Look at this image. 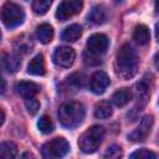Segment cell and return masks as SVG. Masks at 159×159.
<instances>
[{
    "instance_id": "13",
    "label": "cell",
    "mask_w": 159,
    "mask_h": 159,
    "mask_svg": "<svg viewBox=\"0 0 159 159\" xmlns=\"http://www.w3.org/2000/svg\"><path fill=\"white\" fill-rule=\"evenodd\" d=\"M45 70H46L45 60L41 53L36 55L27 65V72L34 76H42L45 73Z\"/></svg>"
},
{
    "instance_id": "2",
    "label": "cell",
    "mask_w": 159,
    "mask_h": 159,
    "mask_svg": "<svg viewBox=\"0 0 159 159\" xmlns=\"http://www.w3.org/2000/svg\"><path fill=\"white\" fill-rule=\"evenodd\" d=\"M84 107L81 102L77 101H67L58 109V118L63 127L75 128L82 123L84 119Z\"/></svg>"
},
{
    "instance_id": "25",
    "label": "cell",
    "mask_w": 159,
    "mask_h": 159,
    "mask_svg": "<svg viewBox=\"0 0 159 159\" xmlns=\"http://www.w3.org/2000/svg\"><path fill=\"white\" fill-rule=\"evenodd\" d=\"M51 4V0H35L32 2V10L37 15H43L48 11Z\"/></svg>"
},
{
    "instance_id": "14",
    "label": "cell",
    "mask_w": 159,
    "mask_h": 159,
    "mask_svg": "<svg viewBox=\"0 0 159 159\" xmlns=\"http://www.w3.org/2000/svg\"><path fill=\"white\" fill-rule=\"evenodd\" d=\"M2 66L7 72L14 73L20 68L21 58L17 53H5L2 57Z\"/></svg>"
},
{
    "instance_id": "24",
    "label": "cell",
    "mask_w": 159,
    "mask_h": 159,
    "mask_svg": "<svg viewBox=\"0 0 159 159\" xmlns=\"http://www.w3.org/2000/svg\"><path fill=\"white\" fill-rule=\"evenodd\" d=\"M129 159H158V154L149 150V149L142 148V149H138V150L133 152L130 154Z\"/></svg>"
},
{
    "instance_id": "3",
    "label": "cell",
    "mask_w": 159,
    "mask_h": 159,
    "mask_svg": "<svg viewBox=\"0 0 159 159\" xmlns=\"http://www.w3.org/2000/svg\"><path fill=\"white\" fill-rule=\"evenodd\" d=\"M104 134H106V130L103 127H101V125L89 127L78 138L80 149L86 154L94 153L99 148V145L104 138Z\"/></svg>"
},
{
    "instance_id": "7",
    "label": "cell",
    "mask_w": 159,
    "mask_h": 159,
    "mask_svg": "<svg viewBox=\"0 0 159 159\" xmlns=\"http://www.w3.org/2000/svg\"><path fill=\"white\" fill-rule=\"evenodd\" d=\"M108 45H109V40L104 34H93L92 36L88 37L86 47L91 55L98 56L107 51Z\"/></svg>"
},
{
    "instance_id": "22",
    "label": "cell",
    "mask_w": 159,
    "mask_h": 159,
    "mask_svg": "<svg viewBox=\"0 0 159 159\" xmlns=\"http://www.w3.org/2000/svg\"><path fill=\"white\" fill-rule=\"evenodd\" d=\"M17 147L12 142H2L0 144V159H15Z\"/></svg>"
},
{
    "instance_id": "15",
    "label": "cell",
    "mask_w": 159,
    "mask_h": 159,
    "mask_svg": "<svg viewBox=\"0 0 159 159\" xmlns=\"http://www.w3.org/2000/svg\"><path fill=\"white\" fill-rule=\"evenodd\" d=\"M36 36L41 43H50L53 39V29L50 24H40L36 27Z\"/></svg>"
},
{
    "instance_id": "16",
    "label": "cell",
    "mask_w": 159,
    "mask_h": 159,
    "mask_svg": "<svg viewBox=\"0 0 159 159\" xmlns=\"http://www.w3.org/2000/svg\"><path fill=\"white\" fill-rule=\"evenodd\" d=\"M82 35V27L77 24H72L70 26H67L62 34H61V39L63 41H68V42H75L77 41Z\"/></svg>"
},
{
    "instance_id": "19",
    "label": "cell",
    "mask_w": 159,
    "mask_h": 159,
    "mask_svg": "<svg viewBox=\"0 0 159 159\" xmlns=\"http://www.w3.org/2000/svg\"><path fill=\"white\" fill-rule=\"evenodd\" d=\"M106 21V12L101 6H94L87 15V22L89 25H101Z\"/></svg>"
},
{
    "instance_id": "20",
    "label": "cell",
    "mask_w": 159,
    "mask_h": 159,
    "mask_svg": "<svg viewBox=\"0 0 159 159\" xmlns=\"http://www.w3.org/2000/svg\"><path fill=\"white\" fill-rule=\"evenodd\" d=\"M149 94H148V87L147 84L142 81L137 83V111H140L148 102Z\"/></svg>"
},
{
    "instance_id": "1",
    "label": "cell",
    "mask_w": 159,
    "mask_h": 159,
    "mask_svg": "<svg viewBox=\"0 0 159 159\" xmlns=\"http://www.w3.org/2000/svg\"><path fill=\"white\" fill-rule=\"evenodd\" d=\"M138 71V56L129 43H124L116 56V73L123 78L129 80L135 76Z\"/></svg>"
},
{
    "instance_id": "6",
    "label": "cell",
    "mask_w": 159,
    "mask_h": 159,
    "mask_svg": "<svg viewBox=\"0 0 159 159\" xmlns=\"http://www.w3.org/2000/svg\"><path fill=\"white\" fill-rule=\"evenodd\" d=\"M83 6V2L80 0H67L61 1L56 10V19L60 21H66L73 15L78 14Z\"/></svg>"
},
{
    "instance_id": "28",
    "label": "cell",
    "mask_w": 159,
    "mask_h": 159,
    "mask_svg": "<svg viewBox=\"0 0 159 159\" xmlns=\"http://www.w3.org/2000/svg\"><path fill=\"white\" fill-rule=\"evenodd\" d=\"M25 106H26V109L30 114H36L40 109V103L39 101L34 97V98H29V99H25Z\"/></svg>"
},
{
    "instance_id": "29",
    "label": "cell",
    "mask_w": 159,
    "mask_h": 159,
    "mask_svg": "<svg viewBox=\"0 0 159 159\" xmlns=\"http://www.w3.org/2000/svg\"><path fill=\"white\" fill-rule=\"evenodd\" d=\"M20 159H35V155L32 153H30V152H25V153H22Z\"/></svg>"
},
{
    "instance_id": "4",
    "label": "cell",
    "mask_w": 159,
    "mask_h": 159,
    "mask_svg": "<svg viewBox=\"0 0 159 159\" xmlns=\"http://www.w3.org/2000/svg\"><path fill=\"white\" fill-rule=\"evenodd\" d=\"M68 152H70L68 142L62 137H57L42 145L41 155L43 159H62Z\"/></svg>"
},
{
    "instance_id": "17",
    "label": "cell",
    "mask_w": 159,
    "mask_h": 159,
    "mask_svg": "<svg viewBox=\"0 0 159 159\" xmlns=\"http://www.w3.org/2000/svg\"><path fill=\"white\" fill-rule=\"evenodd\" d=\"M150 39V34L149 30L145 25H137L134 31H133V40L138 43V45H147L149 42Z\"/></svg>"
},
{
    "instance_id": "12",
    "label": "cell",
    "mask_w": 159,
    "mask_h": 159,
    "mask_svg": "<svg viewBox=\"0 0 159 159\" xmlns=\"http://www.w3.org/2000/svg\"><path fill=\"white\" fill-rule=\"evenodd\" d=\"M34 47V42H32V37L30 35H20L15 39L14 41V48L17 51V53H27L32 50Z\"/></svg>"
},
{
    "instance_id": "21",
    "label": "cell",
    "mask_w": 159,
    "mask_h": 159,
    "mask_svg": "<svg viewBox=\"0 0 159 159\" xmlns=\"http://www.w3.org/2000/svg\"><path fill=\"white\" fill-rule=\"evenodd\" d=\"M113 113V109H112V106L109 102L107 101H101L96 104L94 107V117L98 118V119H106V118H109Z\"/></svg>"
},
{
    "instance_id": "27",
    "label": "cell",
    "mask_w": 159,
    "mask_h": 159,
    "mask_svg": "<svg viewBox=\"0 0 159 159\" xmlns=\"http://www.w3.org/2000/svg\"><path fill=\"white\" fill-rule=\"evenodd\" d=\"M65 84H66V88H67V89H73V91L78 89V88L82 86L81 75H78V73H73V75H71L70 77L66 78Z\"/></svg>"
},
{
    "instance_id": "9",
    "label": "cell",
    "mask_w": 159,
    "mask_h": 159,
    "mask_svg": "<svg viewBox=\"0 0 159 159\" xmlns=\"http://www.w3.org/2000/svg\"><path fill=\"white\" fill-rule=\"evenodd\" d=\"M76 58V52L73 48L67 47V46H61L57 47L53 52V62L60 66V67H70L75 62Z\"/></svg>"
},
{
    "instance_id": "5",
    "label": "cell",
    "mask_w": 159,
    "mask_h": 159,
    "mask_svg": "<svg viewBox=\"0 0 159 159\" xmlns=\"http://www.w3.org/2000/svg\"><path fill=\"white\" fill-rule=\"evenodd\" d=\"M1 20L7 29L20 26L25 20L24 9L15 2H5L1 9Z\"/></svg>"
},
{
    "instance_id": "26",
    "label": "cell",
    "mask_w": 159,
    "mask_h": 159,
    "mask_svg": "<svg viewBox=\"0 0 159 159\" xmlns=\"http://www.w3.org/2000/svg\"><path fill=\"white\" fill-rule=\"evenodd\" d=\"M122 157H123V150L117 144H112L111 147H108L103 154V159H122Z\"/></svg>"
},
{
    "instance_id": "11",
    "label": "cell",
    "mask_w": 159,
    "mask_h": 159,
    "mask_svg": "<svg viewBox=\"0 0 159 159\" xmlns=\"http://www.w3.org/2000/svg\"><path fill=\"white\" fill-rule=\"evenodd\" d=\"M15 89H16L17 94H20L22 98L29 99V98H34L40 92V86L37 83H35V82L21 81L19 83H16Z\"/></svg>"
},
{
    "instance_id": "32",
    "label": "cell",
    "mask_w": 159,
    "mask_h": 159,
    "mask_svg": "<svg viewBox=\"0 0 159 159\" xmlns=\"http://www.w3.org/2000/svg\"><path fill=\"white\" fill-rule=\"evenodd\" d=\"M1 112V119H0V125L4 124V120H5V113H4V109H0Z\"/></svg>"
},
{
    "instance_id": "18",
    "label": "cell",
    "mask_w": 159,
    "mask_h": 159,
    "mask_svg": "<svg viewBox=\"0 0 159 159\" xmlns=\"http://www.w3.org/2000/svg\"><path fill=\"white\" fill-rule=\"evenodd\" d=\"M132 99V92L128 88H120L117 92H114L112 101L117 107H124L125 104L129 103V101Z\"/></svg>"
},
{
    "instance_id": "34",
    "label": "cell",
    "mask_w": 159,
    "mask_h": 159,
    "mask_svg": "<svg viewBox=\"0 0 159 159\" xmlns=\"http://www.w3.org/2000/svg\"><path fill=\"white\" fill-rule=\"evenodd\" d=\"M155 11H157V14H159V0L155 1Z\"/></svg>"
},
{
    "instance_id": "30",
    "label": "cell",
    "mask_w": 159,
    "mask_h": 159,
    "mask_svg": "<svg viewBox=\"0 0 159 159\" xmlns=\"http://www.w3.org/2000/svg\"><path fill=\"white\" fill-rule=\"evenodd\" d=\"M154 65H155V68L159 71V52L154 55Z\"/></svg>"
},
{
    "instance_id": "23",
    "label": "cell",
    "mask_w": 159,
    "mask_h": 159,
    "mask_svg": "<svg viewBox=\"0 0 159 159\" xmlns=\"http://www.w3.org/2000/svg\"><path fill=\"white\" fill-rule=\"evenodd\" d=\"M37 128H39V130L41 133L50 134L53 130V123H52V120H51V118L48 116L43 114V116L40 117V119L37 122Z\"/></svg>"
},
{
    "instance_id": "8",
    "label": "cell",
    "mask_w": 159,
    "mask_h": 159,
    "mask_svg": "<svg viewBox=\"0 0 159 159\" xmlns=\"http://www.w3.org/2000/svg\"><path fill=\"white\" fill-rule=\"evenodd\" d=\"M153 116H145L142 118L139 125L132 132L128 134V139L132 140V142H135V143H139V142H144L147 139V137L149 135L150 130H152V127H153Z\"/></svg>"
},
{
    "instance_id": "10",
    "label": "cell",
    "mask_w": 159,
    "mask_h": 159,
    "mask_svg": "<svg viewBox=\"0 0 159 159\" xmlns=\"http://www.w3.org/2000/svg\"><path fill=\"white\" fill-rule=\"evenodd\" d=\"M109 77L103 71H97L91 76L89 80V89L96 94H102L106 92L107 87L109 86Z\"/></svg>"
},
{
    "instance_id": "31",
    "label": "cell",
    "mask_w": 159,
    "mask_h": 159,
    "mask_svg": "<svg viewBox=\"0 0 159 159\" xmlns=\"http://www.w3.org/2000/svg\"><path fill=\"white\" fill-rule=\"evenodd\" d=\"M155 37H157V41L159 42V21L155 24Z\"/></svg>"
},
{
    "instance_id": "33",
    "label": "cell",
    "mask_w": 159,
    "mask_h": 159,
    "mask_svg": "<svg viewBox=\"0 0 159 159\" xmlns=\"http://www.w3.org/2000/svg\"><path fill=\"white\" fill-rule=\"evenodd\" d=\"M5 92V80L2 78L1 80V93H4Z\"/></svg>"
}]
</instances>
